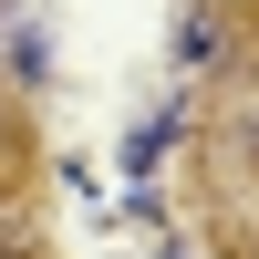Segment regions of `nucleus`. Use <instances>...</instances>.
<instances>
[{
    "mask_svg": "<svg viewBox=\"0 0 259 259\" xmlns=\"http://www.w3.org/2000/svg\"><path fill=\"white\" fill-rule=\"evenodd\" d=\"M166 145H177V104H166L156 124H135V135H124V166H135V177H156V156Z\"/></svg>",
    "mask_w": 259,
    "mask_h": 259,
    "instance_id": "obj_1",
    "label": "nucleus"
},
{
    "mask_svg": "<svg viewBox=\"0 0 259 259\" xmlns=\"http://www.w3.org/2000/svg\"><path fill=\"white\" fill-rule=\"evenodd\" d=\"M177 52H187V62H207V52H218V21H207V11H187V31H177Z\"/></svg>",
    "mask_w": 259,
    "mask_h": 259,
    "instance_id": "obj_2",
    "label": "nucleus"
}]
</instances>
